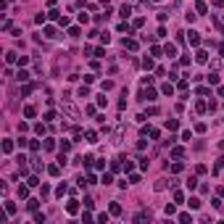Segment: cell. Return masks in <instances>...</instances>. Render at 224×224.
Listing matches in <instances>:
<instances>
[{
  "label": "cell",
  "mask_w": 224,
  "mask_h": 224,
  "mask_svg": "<svg viewBox=\"0 0 224 224\" xmlns=\"http://www.w3.org/2000/svg\"><path fill=\"white\" fill-rule=\"evenodd\" d=\"M121 137H124V127H116V132H114V140H111V142H114V145H119V142H121Z\"/></svg>",
  "instance_id": "1"
},
{
  "label": "cell",
  "mask_w": 224,
  "mask_h": 224,
  "mask_svg": "<svg viewBox=\"0 0 224 224\" xmlns=\"http://www.w3.org/2000/svg\"><path fill=\"white\" fill-rule=\"evenodd\" d=\"M153 98H156L153 90H140V100H153Z\"/></svg>",
  "instance_id": "2"
},
{
  "label": "cell",
  "mask_w": 224,
  "mask_h": 224,
  "mask_svg": "<svg viewBox=\"0 0 224 224\" xmlns=\"http://www.w3.org/2000/svg\"><path fill=\"white\" fill-rule=\"evenodd\" d=\"M63 108H66V114H69V116H71V119H79V111H77V108H74V106H71V103H66V106H63Z\"/></svg>",
  "instance_id": "3"
},
{
  "label": "cell",
  "mask_w": 224,
  "mask_h": 224,
  "mask_svg": "<svg viewBox=\"0 0 224 224\" xmlns=\"http://www.w3.org/2000/svg\"><path fill=\"white\" fill-rule=\"evenodd\" d=\"M195 61H198V63H206V61H208V56H206V50H198V56H195Z\"/></svg>",
  "instance_id": "4"
},
{
  "label": "cell",
  "mask_w": 224,
  "mask_h": 224,
  "mask_svg": "<svg viewBox=\"0 0 224 224\" xmlns=\"http://www.w3.org/2000/svg\"><path fill=\"white\" fill-rule=\"evenodd\" d=\"M190 45H200V37H198V32H190Z\"/></svg>",
  "instance_id": "5"
},
{
  "label": "cell",
  "mask_w": 224,
  "mask_h": 224,
  "mask_svg": "<svg viewBox=\"0 0 224 224\" xmlns=\"http://www.w3.org/2000/svg\"><path fill=\"white\" fill-rule=\"evenodd\" d=\"M135 219H137V222H145V219H150V211H140Z\"/></svg>",
  "instance_id": "6"
},
{
  "label": "cell",
  "mask_w": 224,
  "mask_h": 224,
  "mask_svg": "<svg viewBox=\"0 0 224 224\" xmlns=\"http://www.w3.org/2000/svg\"><path fill=\"white\" fill-rule=\"evenodd\" d=\"M124 48H127V50H137V42H135V40H124Z\"/></svg>",
  "instance_id": "7"
},
{
  "label": "cell",
  "mask_w": 224,
  "mask_h": 224,
  "mask_svg": "<svg viewBox=\"0 0 224 224\" xmlns=\"http://www.w3.org/2000/svg\"><path fill=\"white\" fill-rule=\"evenodd\" d=\"M77 208H79V206H77V200H71V203L66 206V211H69V214H77Z\"/></svg>",
  "instance_id": "8"
},
{
  "label": "cell",
  "mask_w": 224,
  "mask_h": 224,
  "mask_svg": "<svg viewBox=\"0 0 224 224\" xmlns=\"http://www.w3.org/2000/svg\"><path fill=\"white\" fill-rule=\"evenodd\" d=\"M195 8H198V13H206V11H208V8H206V3H203V0H198V3H195Z\"/></svg>",
  "instance_id": "9"
},
{
  "label": "cell",
  "mask_w": 224,
  "mask_h": 224,
  "mask_svg": "<svg viewBox=\"0 0 224 224\" xmlns=\"http://www.w3.org/2000/svg\"><path fill=\"white\" fill-rule=\"evenodd\" d=\"M171 156H174V158H182V156H185V150H182V148H174V150H171Z\"/></svg>",
  "instance_id": "10"
},
{
  "label": "cell",
  "mask_w": 224,
  "mask_h": 224,
  "mask_svg": "<svg viewBox=\"0 0 224 224\" xmlns=\"http://www.w3.org/2000/svg\"><path fill=\"white\" fill-rule=\"evenodd\" d=\"M119 13H121V16H124V19H127L129 13H132V8H129V5H121V11H119Z\"/></svg>",
  "instance_id": "11"
},
{
  "label": "cell",
  "mask_w": 224,
  "mask_h": 224,
  "mask_svg": "<svg viewBox=\"0 0 224 224\" xmlns=\"http://www.w3.org/2000/svg\"><path fill=\"white\" fill-rule=\"evenodd\" d=\"M208 82H211V85H219V74H214V71H211V74H208Z\"/></svg>",
  "instance_id": "12"
},
{
  "label": "cell",
  "mask_w": 224,
  "mask_h": 224,
  "mask_svg": "<svg viewBox=\"0 0 224 224\" xmlns=\"http://www.w3.org/2000/svg\"><path fill=\"white\" fill-rule=\"evenodd\" d=\"M111 214H114V216L121 214V206H119V203H111Z\"/></svg>",
  "instance_id": "13"
},
{
  "label": "cell",
  "mask_w": 224,
  "mask_h": 224,
  "mask_svg": "<svg viewBox=\"0 0 224 224\" xmlns=\"http://www.w3.org/2000/svg\"><path fill=\"white\" fill-rule=\"evenodd\" d=\"M164 50H166V56H177V48H174V45H166Z\"/></svg>",
  "instance_id": "14"
},
{
  "label": "cell",
  "mask_w": 224,
  "mask_h": 224,
  "mask_svg": "<svg viewBox=\"0 0 224 224\" xmlns=\"http://www.w3.org/2000/svg\"><path fill=\"white\" fill-rule=\"evenodd\" d=\"M161 90H164V95H171V92H174V87H171L169 82H166V85H164V87H161Z\"/></svg>",
  "instance_id": "15"
},
{
  "label": "cell",
  "mask_w": 224,
  "mask_h": 224,
  "mask_svg": "<svg viewBox=\"0 0 224 224\" xmlns=\"http://www.w3.org/2000/svg\"><path fill=\"white\" fill-rule=\"evenodd\" d=\"M187 206H190V208H198V206H200V200H198V198H190V200H187Z\"/></svg>",
  "instance_id": "16"
},
{
  "label": "cell",
  "mask_w": 224,
  "mask_h": 224,
  "mask_svg": "<svg viewBox=\"0 0 224 224\" xmlns=\"http://www.w3.org/2000/svg\"><path fill=\"white\" fill-rule=\"evenodd\" d=\"M166 127H169V129H177V127H179V121H177V119H171V121H166Z\"/></svg>",
  "instance_id": "17"
},
{
  "label": "cell",
  "mask_w": 224,
  "mask_h": 224,
  "mask_svg": "<svg viewBox=\"0 0 224 224\" xmlns=\"http://www.w3.org/2000/svg\"><path fill=\"white\" fill-rule=\"evenodd\" d=\"M24 114H27V116L32 119V116H34V114H37V111H34V108H32V106H27V108H24Z\"/></svg>",
  "instance_id": "18"
},
{
  "label": "cell",
  "mask_w": 224,
  "mask_h": 224,
  "mask_svg": "<svg viewBox=\"0 0 224 224\" xmlns=\"http://www.w3.org/2000/svg\"><path fill=\"white\" fill-rule=\"evenodd\" d=\"M69 37H74V40L79 37V29H77V27H71V29H69Z\"/></svg>",
  "instance_id": "19"
},
{
  "label": "cell",
  "mask_w": 224,
  "mask_h": 224,
  "mask_svg": "<svg viewBox=\"0 0 224 224\" xmlns=\"http://www.w3.org/2000/svg\"><path fill=\"white\" fill-rule=\"evenodd\" d=\"M32 161H34V164H32V166H34V171H40V169H42V161H40V158H32Z\"/></svg>",
  "instance_id": "20"
},
{
  "label": "cell",
  "mask_w": 224,
  "mask_h": 224,
  "mask_svg": "<svg viewBox=\"0 0 224 224\" xmlns=\"http://www.w3.org/2000/svg\"><path fill=\"white\" fill-rule=\"evenodd\" d=\"M87 142H98V135H95V132H87Z\"/></svg>",
  "instance_id": "21"
},
{
  "label": "cell",
  "mask_w": 224,
  "mask_h": 224,
  "mask_svg": "<svg viewBox=\"0 0 224 224\" xmlns=\"http://www.w3.org/2000/svg\"><path fill=\"white\" fill-rule=\"evenodd\" d=\"M214 5H224V0H214Z\"/></svg>",
  "instance_id": "22"
}]
</instances>
